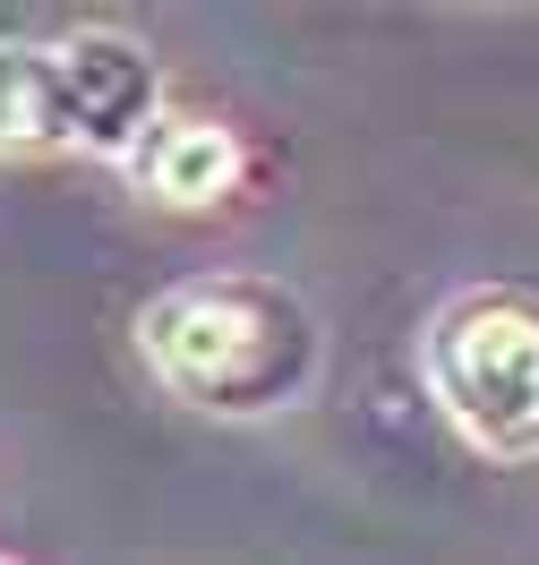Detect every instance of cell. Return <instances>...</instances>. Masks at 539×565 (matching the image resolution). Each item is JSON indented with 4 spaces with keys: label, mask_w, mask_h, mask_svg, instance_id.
<instances>
[{
    "label": "cell",
    "mask_w": 539,
    "mask_h": 565,
    "mask_svg": "<svg viewBox=\"0 0 539 565\" xmlns=\"http://www.w3.org/2000/svg\"><path fill=\"white\" fill-rule=\"evenodd\" d=\"M163 318L188 326V334H206V343L223 334V360L188 386V394H206V403H223V412H257V403H274V394H291L309 377V326H300V309L274 300V291L215 282V291L172 300Z\"/></svg>",
    "instance_id": "6da1fadb"
},
{
    "label": "cell",
    "mask_w": 539,
    "mask_h": 565,
    "mask_svg": "<svg viewBox=\"0 0 539 565\" xmlns=\"http://www.w3.org/2000/svg\"><path fill=\"white\" fill-rule=\"evenodd\" d=\"M445 394L488 446L522 455L539 446V326L522 309H463L445 326Z\"/></svg>",
    "instance_id": "7a4b0ae2"
}]
</instances>
